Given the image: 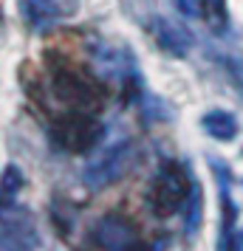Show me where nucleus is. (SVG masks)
<instances>
[{
    "label": "nucleus",
    "mask_w": 243,
    "mask_h": 251,
    "mask_svg": "<svg viewBox=\"0 0 243 251\" xmlns=\"http://www.w3.org/2000/svg\"><path fill=\"white\" fill-rule=\"evenodd\" d=\"M133 251H147V249H133Z\"/></svg>",
    "instance_id": "nucleus-1"
}]
</instances>
